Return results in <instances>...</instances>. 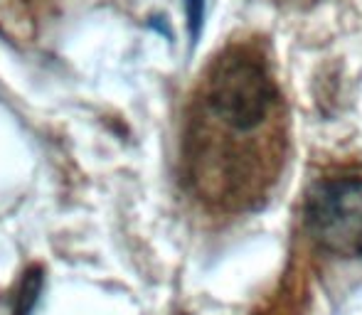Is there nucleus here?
Wrapping results in <instances>:
<instances>
[{
	"label": "nucleus",
	"instance_id": "1",
	"mask_svg": "<svg viewBox=\"0 0 362 315\" xmlns=\"http://www.w3.org/2000/svg\"><path fill=\"white\" fill-rule=\"evenodd\" d=\"M281 91L272 64L252 44H229L207 64L185 138L190 182L205 200L244 210L274 180L276 158L257 150L259 133H279Z\"/></svg>",
	"mask_w": 362,
	"mask_h": 315
},
{
	"label": "nucleus",
	"instance_id": "2",
	"mask_svg": "<svg viewBox=\"0 0 362 315\" xmlns=\"http://www.w3.org/2000/svg\"><path fill=\"white\" fill-rule=\"evenodd\" d=\"M303 225L315 246L343 258L362 256V177H325L310 187Z\"/></svg>",
	"mask_w": 362,
	"mask_h": 315
},
{
	"label": "nucleus",
	"instance_id": "3",
	"mask_svg": "<svg viewBox=\"0 0 362 315\" xmlns=\"http://www.w3.org/2000/svg\"><path fill=\"white\" fill-rule=\"evenodd\" d=\"M185 13H187V28H190L192 42L200 37L202 23H205V0H185Z\"/></svg>",
	"mask_w": 362,
	"mask_h": 315
}]
</instances>
